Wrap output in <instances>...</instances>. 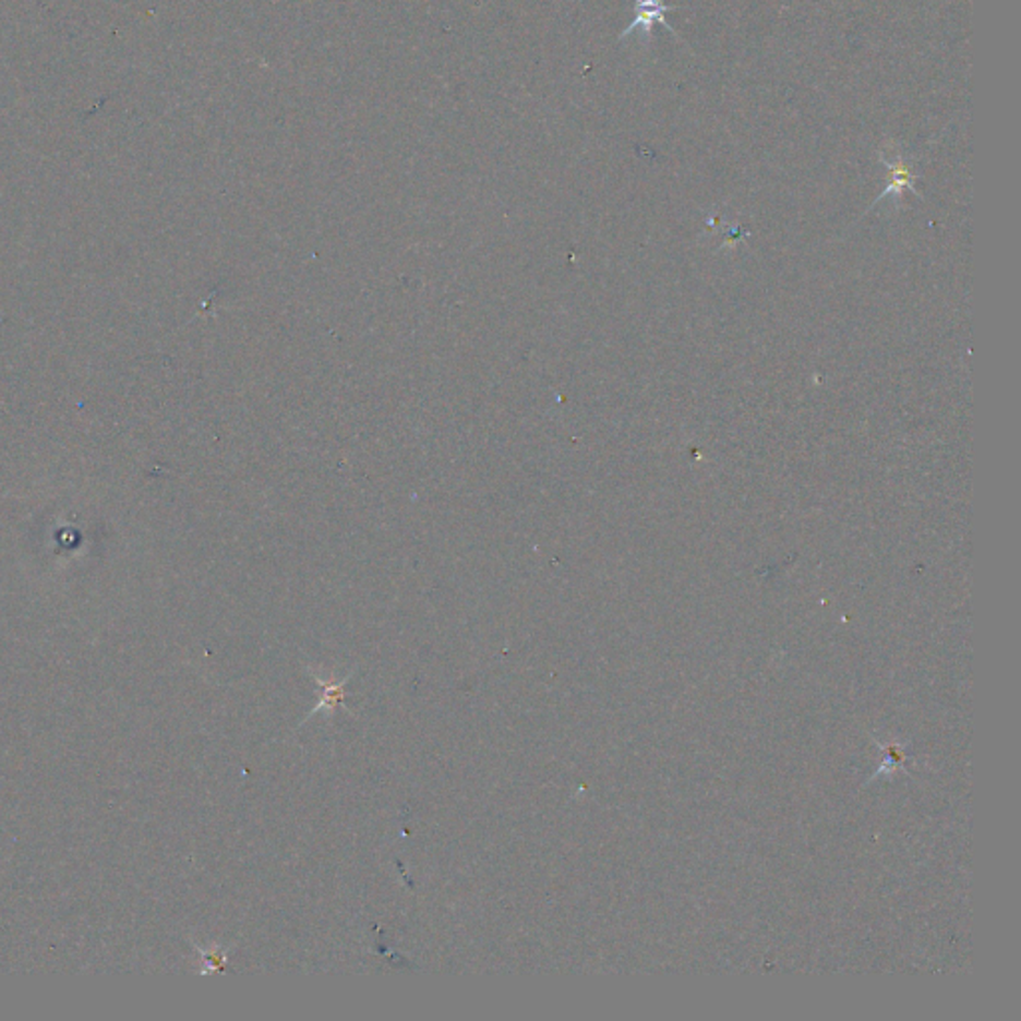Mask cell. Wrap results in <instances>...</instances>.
<instances>
[{"mask_svg": "<svg viewBox=\"0 0 1021 1021\" xmlns=\"http://www.w3.org/2000/svg\"><path fill=\"white\" fill-rule=\"evenodd\" d=\"M669 11H674V7L664 4V0H635V21L630 23L625 33H621V38H627L640 28L645 38L649 40L654 23H662L671 33H674L673 26L664 16Z\"/></svg>", "mask_w": 1021, "mask_h": 1021, "instance_id": "6da1fadb", "label": "cell"}, {"mask_svg": "<svg viewBox=\"0 0 1021 1021\" xmlns=\"http://www.w3.org/2000/svg\"><path fill=\"white\" fill-rule=\"evenodd\" d=\"M880 158H882L884 164L890 166V175H892V184L890 188L884 192L882 196H888V194H900L902 188H912V182H914V176L910 175V170L905 168L904 160L900 158L898 152L888 154V152H880Z\"/></svg>", "mask_w": 1021, "mask_h": 1021, "instance_id": "7a4b0ae2", "label": "cell"}, {"mask_svg": "<svg viewBox=\"0 0 1021 1021\" xmlns=\"http://www.w3.org/2000/svg\"><path fill=\"white\" fill-rule=\"evenodd\" d=\"M314 678L320 685L324 686V697L317 702V707L312 708V714L324 710V708L325 710H329V712L336 707L346 708V705H344V688L348 685L349 676L341 678V681H334V678H327V681H325L320 674L314 673Z\"/></svg>", "mask_w": 1021, "mask_h": 1021, "instance_id": "3957f363", "label": "cell"}]
</instances>
